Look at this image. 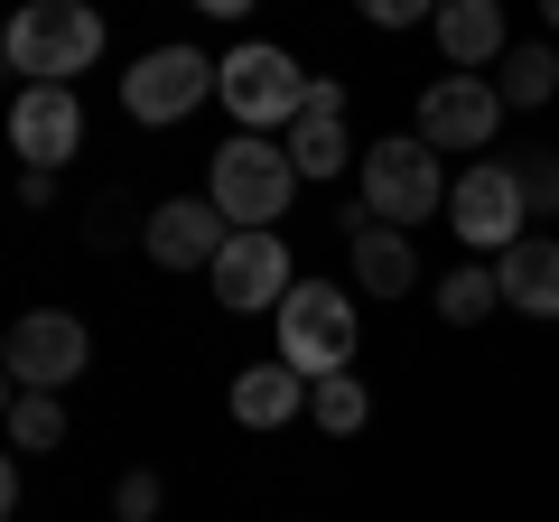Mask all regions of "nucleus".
Masks as SVG:
<instances>
[{"instance_id":"11","label":"nucleus","mask_w":559,"mask_h":522,"mask_svg":"<svg viewBox=\"0 0 559 522\" xmlns=\"http://www.w3.org/2000/svg\"><path fill=\"white\" fill-rule=\"evenodd\" d=\"M503 121V94L485 75H439L429 94H419V141L429 150H485Z\"/></svg>"},{"instance_id":"30","label":"nucleus","mask_w":559,"mask_h":522,"mask_svg":"<svg viewBox=\"0 0 559 522\" xmlns=\"http://www.w3.org/2000/svg\"><path fill=\"white\" fill-rule=\"evenodd\" d=\"M0 66H10V20H0Z\"/></svg>"},{"instance_id":"18","label":"nucleus","mask_w":559,"mask_h":522,"mask_svg":"<svg viewBox=\"0 0 559 522\" xmlns=\"http://www.w3.org/2000/svg\"><path fill=\"white\" fill-rule=\"evenodd\" d=\"M345 150H355V141H345L336 112H299V121H289V168H299V178H336Z\"/></svg>"},{"instance_id":"2","label":"nucleus","mask_w":559,"mask_h":522,"mask_svg":"<svg viewBox=\"0 0 559 522\" xmlns=\"http://www.w3.org/2000/svg\"><path fill=\"white\" fill-rule=\"evenodd\" d=\"M280 318V364H289V373H345V364H355V299H345L336 281H289V299L271 308Z\"/></svg>"},{"instance_id":"12","label":"nucleus","mask_w":559,"mask_h":522,"mask_svg":"<svg viewBox=\"0 0 559 522\" xmlns=\"http://www.w3.org/2000/svg\"><path fill=\"white\" fill-rule=\"evenodd\" d=\"M224 234H234V224L215 215V197H168L159 215L140 224V252L159 261V271H215Z\"/></svg>"},{"instance_id":"15","label":"nucleus","mask_w":559,"mask_h":522,"mask_svg":"<svg viewBox=\"0 0 559 522\" xmlns=\"http://www.w3.org/2000/svg\"><path fill=\"white\" fill-rule=\"evenodd\" d=\"M299 411H308V373H289L280 355L234 373V420H242V429H289Z\"/></svg>"},{"instance_id":"10","label":"nucleus","mask_w":559,"mask_h":522,"mask_svg":"<svg viewBox=\"0 0 559 522\" xmlns=\"http://www.w3.org/2000/svg\"><path fill=\"white\" fill-rule=\"evenodd\" d=\"M215 299L234 308V318H252V308H280L289 299V242L280 234H224V252H215Z\"/></svg>"},{"instance_id":"13","label":"nucleus","mask_w":559,"mask_h":522,"mask_svg":"<svg viewBox=\"0 0 559 522\" xmlns=\"http://www.w3.org/2000/svg\"><path fill=\"white\" fill-rule=\"evenodd\" d=\"M345 242H355V289L364 299H401V289L419 281V261H411V234L401 224H382L373 205H345Z\"/></svg>"},{"instance_id":"26","label":"nucleus","mask_w":559,"mask_h":522,"mask_svg":"<svg viewBox=\"0 0 559 522\" xmlns=\"http://www.w3.org/2000/svg\"><path fill=\"white\" fill-rule=\"evenodd\" d=\"M20 205H57V168H20Z\"/></svg>"},{"instance_id":"24","label":"nucleus","mask_w":559,"mask_h":522,"mask_svg":"<svg viewBox=\"0 0 559 522\" xmlns=\"http://www.w3.org/2000/svg\"><path fill=\"white\" fill-rule=\"evenodd\" d=\"M373 28H419V20H439V0H355Z\"/></svg>"},{"instance_id":"1","label":"nucleus","mask_w":559,"mask_h":522,"mask_svg":"<svg viewBox=\"0 0 559 522\" xmlns=\"http://www.w3.org/2000/svg\"><path fill=\"white\" fill-rule=\"evenodd\" d=\"M205 197H215V215L234 224V234H271V224L289 215V197H299L289 141H271V131H234V141L215 150V168H205Z\"/></svg>"},{"instance_id":"8","label":"nucleus","mask_w":559,"mask_h":522,"mask_svg":"<svg viewBox=\"0 0 559 522\" xmlns=\"http://www.w3.org/2000/svg\"><path fill=\"white\" fill-rule=\"evenodd\" d=\"M215 94V57L205 47H150V57L121 75V112L131 121H187Z\"/></svg>"},{"instance_id":"14","label":"nucleus","mask_w":559,"mask_h":522,"mask_svg":"<svg viewBox=\"0 0 559 522\" xmlns=\"http://www.w3.org/2000/svg\"><path fill=\"white\" fill-rule=\"evenodd\" d=\"M495 281H503V308H522V318H559V242H540V234L503 242Z\"/></svg>"},{"instance_id":"16","label":"nucleus","mask_w":559,"mask_h":522,"mask_svg":"<svg viewBox=\"0 0 559 522\" xmlns=\"http://www.w3.org/2000/svg\"><path fill=\"white\" fill-rule=\"evenodd\" d=\"M439 47L457 75H476V66H503V0H439Z\"/></svg>"},{"instance_id":"21","label":"nucleus","mask_w":559,"mask_h":522,"mask_svg":"<svg viewBox=\"0 0 559 522\" xmlns=\"http://www.w3.org/2000/svg\"><path fill=\"white\" fill-rule=\"evenodd\" d=\"M10 439L20 448H66V402L57 392H20L10 402Z\"/></svg>"},{"instance_id":"29","label":"nucleus","mask_w":559,"mask_h":522,"mask_svg":"<svg viewBox=\"0 0 559 522\" xmlns=\"http://www.w3.org/2000/svg\"><path fill=\"white\" fill-rule=\"evenodd\" d=\"M10 402H20V382H10V364H0V420H10Z\"/></svg>"},{"instance_id":"22","label":"nucleus","mask_w":559,"mask_h":522,"mask_svg":"<svg viewBox=\"0 0 559 522\" xmlns=\"http://www.w3.org/2000/svg\"><path fill=\"white\" fill-rule=\"evenodd\" d=\"M503 168H513V187H522V215H559V159H550V150H532V159H503Z\"/></svg>"},{"instance_id":"4","label":"nucleus","mask_w":559,"mask_h":522,"mask_svg":"<svg viewBox=\"0 0 559 522\" xmlns=\"http://www.w3.org/2000/svg\"><path fill=\"white\" fill-rule=\"evenodd\" d=\"M215 103L234 112V131H271V121L308 112V75H299L289 47L252 38V47H234V57H215Z\"/></svg>"},{"instance_id":"17","label":"nucleus","mask_w":559,"mask_h":522,"mask_svg":"<svg viewBox=\"0 0 559 522\" xmlns=\"http://www.w3.org/2000/svg\"><path fill=\"white\" fill-rule=\"evenodd\" d=\"M495 94H503V112H540V103L559 94V57H550V47H503Z\"/></svg>"},{"instance_id":"7","label":"nucleus","mask_w":559,"mask_h":522,"mask_svg":"<svg viewBox=\"0 0 559 522\" xmlns=\"http://www.w3.org/2000/svg\"><path fill=\"white\" fill-rule=\"evenodd\" d=\"M448 234L466 242V252H503V242L532 234V215H522V187L503 159H476L457 187H448Z\"/></svg>"},{"instance_id":"25","label":"nucleus","mask_w":559,"mask_h":522,"mask_svg":"<svg viewBox=\"0 0 559 522\" xmlns=\"http://www.w3.org/2000/svg\"><path fill=\"white\" fill-rule=\"evenodd\" d=\"M121 234H131V205L103 197V205H94V242H121Z\"/></svg>"},{"instance_id":"20","label":"nucleus","mask_w":559,"mask_h":522,"mask_svg":"<svg viewBox=\"0 0 559 522\" xmlns=\"http://www.w3.org/2000/svg\"><path fill=\"white\" fill-rule=\"evenodd\" d=\"M308 402H318V429H336V439H355V429L373 420V392H364L355 373H318V382H308Z\"/></svg>"},{"instance_id":"9","label":"nucleus","mask_w":559,"mask_h":522,"mask_svg":"<svg viewBox=\"0 0 559 522\" xmlns=\"http://www.w3.org/2000/svg\"><path fill=\"white\" fill-rule=\"evenodd\" d=\"M10 150H20V168H66L84 150V103L75 84H28L20 103H10Z\"/></svg>"},{"instance_id":"6","label":"nucleus","mask_w":559,"mask_h":522,"mask_svg":"<svg viewBox=\"0 0 559 522\" xmlns=\"http://www.w3.org/2000/svg\"><path fill=\"white\" fill-rule=\"evenodd\" d=\"M0 364H10L20 392H66V382L94 364V336H84V318H66V308H28V318H10Z\"/></svg>"},{"instance_id":"28","label":"nucleus","mask_w":559,"mask_h":522,"mask_svg":"<svg viewBox=\"0 0 559 522\" xmlns=\"http://www.w3.org/2000/svg\"><path fill=\"white\" fill-rule=\"evenodd\" d=\"M187 10H205V20H242L252 0H187Z\"/></svg>"},{"instance_id":"27","label":"nucleus","mask_w":559,"mask_h":522,"mask_svg":"<svg viewBox=\"0 0 559 522\" xmlns=\"http://www.w3.org/2000/svg\"><path fill=\"white\" fill-rule=\"evenodd\" d=\"M20 513V466H10V448H0V522Z\"/></svg>"},{"instance_id":"5","label":"nucleus","mask_w":559,"mask_h":522,"mask_svg":"<svg viewBox=\"0 0 559 522\" xmlns=\"http://www.w3.org/2000/svg\"><path fill=\"white\" fill-rule=\"evenodd\" d=\"M364 205H373L382 224H429V215L448 205L439 150L419 141V131H401V141H373V150H364Z\"/></svg>"},{"instance_id":"23","label":"nucleus","mask_w":559,"mask_h":522,"mask_svg":"<svg viewBox=\"0 0 559 522\" xmlns=\"http://www.w3.org/2000/svg\"><path fill=\"white\" fill-rule=\"evenodd\" d=\"M159 503H168V485L150 476V466H131V476L112 485V513H121V522H150V513H159Z\"/></svg>"},{"instance_id":"3","label":"nucleus","mask_w":559,"mask_h":522,"mask_svg":"<svg viewBox=\"0 0 559 522\" xmlns=\"http://www.w3.org/2000/svg\"><path fill=\"white\" fill-rule=\"evenodd\" d=\"M94 57H103V20L84 0H20V10H10V66H20L28 84H66Z\"/></svg>"},{"instance_id":"19","label":"nucleus","mask_w":559,"mask_h":522,"mask_svg":"<svg viewBox=\"0 0 559 522\" xmlns=\"http://www.w3.org/2000/svg\"><path fill=\"white\" fill-rule=\"evenodd\" d=\"M503 308V281H495V261H457L439 281V318L448 327H476V318H495Z\"/></svg>"},{"instance_id":"31","label":"nucleus","mask_w":559,"mask_h":522,"mask_svg":"<svg viewBox=\"0 0 559 522\" xmlns=\"http://www.w3.org/2000/svg\"><path fill=\"white\" fill-rule=\"evenodd\" d=\"M540 20H550V28H559V0H540Z\"/></svg>"}]
</instances>
